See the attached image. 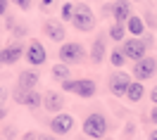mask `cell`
Wrapping results in <instances>:
<instances>
[{"label": "cell", "instance_id": "obj_1", "mask_svg": "<svg viewBox=\"0 0 157 140\" xmlns=\"http://www.w3.org/2000/svg\"><path fill=\"white\" fill-rule=\"evenodd\" d=\"M81 128H83V135H86V138L102 140L105 135H107V131H109V121H107L105 114H100V112H90L88 116L83 119Z\"/></svg>", "mask_w": 157, "mask_h": 140}, {"label": "cell", "instance_id": "obj_2", "mask_svg": "<svg viewBox=\"0 0 157 140\" xmlns=\"http://www.w3.org/2000/svg\"><path fill=\"white\" fill-rule=\"evenodd\" d=\"M62 90L64 93H74L78 98L88 100V98H95L98 83L93 79H67V81H62Z\"/></svg>", "mask_w": 157, "mask_h": 140}, {"label": "cell", "instance_id": "obj_3", "mask_svg": "<svg viewBox=\"0 0 157 140\" xmlns=\"http://www.w3.org/2000/svg\"><path fill=\"white\" fill-rule=\"evenodd\" d=\"M95 24H98V19H95V14L90 12L88 5H86V2H76V5H74L71 26H74L76 31H81V33H88V31L95 29Z\"/></svg>", "mask_w": 157, "mask_h": 140}, {"label": "cell", "instance_id": "obj_4", "mask_svg": "<svg viewBox=\"0 0 157 140\" xmlns=\"http://www.w3.org/2000/svg\"><path fill=\"white\" fill-rule=\"evenodd\" d=\"M119 48L124 50L126 60H131V62H138V60H143V57H147V50H150V45H147V40L143 38V36H131V38H124Z\"/></svg>", "mask_w": 157, "mask_h": 140}, {"label": "cell", "instance_id": "obj_5", "mask_svg": "<svg viewBox=\"0 0 157 140\" xmlns=\"http://www.w3.org/2000/svg\"><path fill=\"white\" fill-rule=\"evenodd\" d=\"M59 62H67V64H81L86 60V50L81 43H62L57 50Z\"/></svg>", "mask_w": 157, "mask_h": 140}, {"label": "cell", "instance_id": "obj_6", "mask_svg": "<svg viewBox=\"0 0 157 140\" xmlns=\"http://www.w3.org/2000/svg\"><path fill=\"white\" fill-rule=\"evenodd\" d=\"M12 98H14L17 105H24V107H29V109H36V107L43 105V98H40V93L36 88L26 90V88H19V86H17L14 93H12Z\"/></svg>", "mask_w": 157, "mask_h": 140}, {"label": "cell", "instance_id": "obj_7", "mask_svg": "<svg viewBox=\"0 0 157 140\" xmlns=\"http://www.w3.org/2000/svg\"><path fill=\"white\" fill-rule=\"evenodd\" d=\"M128 86H131V76L128 74H124V71H114V74H109V79H107V88L109 93L114 95V98H126V90Z\"/></svg>", "mask_w": 157, "mask_h": 140}, {"label": "cell", "instance_id": "obj_8", "mask_svg": "<svg viewBox=\"0 0 157 140\" xmlns=\"http://www.w3.org/2000/svg\"><path fill=\"white\" fill-rule=\"evenodd\" d=\"M76 126V121H74V116L71 114H64V112H57L52 119H50V131L55 133V135H67V133H71V128Z\"/></svg>", "mask_w": 157, "mask_h": 140}, {"label": "cell", "instance_id": "obj_9", "mask_svg": "<svg viewBox=\"0 0 157 140\" xmlns=\"http://www.w3.org/2000/svg\"><path fill=\"white\" fill-rule=\"evenodd\" d=\"M155 71H157V60H155V57H143V60L133 62V79H136V81L152 79Z\"/></svg>", "mask_w": 157, "mask_h": 140}, {"label": "cell", "instance_id": "obj_10", "mask_svg": "<svg viewBox=\"0 0 157 140\" xmlns=\"http://www.w3.org/2000/svg\"><path fill=\"white\" fill-rule=\"evenodd\" d=\"M24 57H26V62H29L31 67H40V64H45V60H48V52H45L40 40H31L29 45H26V55Z\"/></svg>", "mask_w": 157, "mask_h": 140}, {"label": "cell", "instance_id": "obj_11", "mask_svg": "<svg viewBox=\"0 0 157 140\" xmlns=\"http://www.w3.org/2000/svg\"><path fill=\"white\" fill-rule=\"evenodd\" d=\"M2 52H5V64H17L21 60V55H26V45L19 38H14L12 43H7L2 48Z\"/></svg>", "mask_w": 157, "mask_h": 140}, {"label": "cell", "instance_id": "obj_12", "mask_svg": "<svg viewBox=\"0 0 157 140\" xmlns=\"http://www.w3.org/2000/svg\"><path fill=\"white\" fill-rule=\"evenodd\" d=\"M62 107H64V95H62V93H57V90H48V93L43 95V109L57 114V112H62Z\"/></svg>", "mask_w": 157, "mask_h": 140}, {"label": "cell", "instance_id": "obj_13", "mask_svg": "<svg viewBox=\"0 0 157 140\" xmlns=\"http://www.w3.org/2000/svg\"><path fill=\"white\" fill-rule=\"evenodd\" d=\"M43 31H45V36H48L50 40H55V43H64V26H62V21L57 19H48L45 24H43Z\"/></svg>", "mask_w": 157, "mask_h": 140}, {"label": "cell", "instance_id": "obj_14", "mask_svg": "<svg viewBox=\"0 0 157 140\" xmlns=\"http://www.w3.org/2000/svg\"><path fill=\"white\" fill-rule=\"evenodd\" d=\"M131 14H133V10H131V2L128 0H114L112 2V19L114 21H124L126 24Z\"/></svg>", "mask_w": 157, "mask_h": 140}, {"label": "cell", "instance_id": "obj_15", "mask_svg": "<svg viewBox=\"0 0 157 140\" xmlns=\"http://www.w3.org/2000/svg\"><path fill=\"white\" fill-rule=\"evenodd\" d=\"M105 52H107V48H105V36L100 33L98 38L93 40V45H90V62H93V64H100V62L105 60Z\"/></svg>", "mask_w": 157, "mask_h": 140}, {"label": "cell", "instance_id": "obj_16", "mask_svg": "<svg viewBox=\"0 0 157 140\" xmlns=\"http://www.w3.org/2000/svg\"><path fill=\"white\" fill-rule=\"evenodd\" d=\"M38 81H40V76L36 74V71L26 69V71H21V74H19V79H17V86H19V88L31 90V88H36V86H38Z\"/></svg>", "mask_w": 157, "mask_h": 140}, {"label": "cell", "instance_id": "obj_17", "mask_svg": "<svg viewBox=\"0 0 157 140\" xmlns=\"http://www.w3.org/2000/svg\"><path fill=\"white\" fill-rule=\"evenodd\" d=\"M126 29L131 36H145V19L138 17V14H131L126 21Z\"/></svg>", "mask_w": 157, "mask_h": 140}, {"label": "cell", "instance_id": "obj_18", "mask_svg": "<svg viewBox=\"0 0 157 140\" xmlns=\"http://www.w3.org/2000/svg\"><path fill=\"white\" fill-rule=\"evenodd\" d=\"M143 95H145V88H143V81H131V86H128V90H126V98H128V102H140L143 100Z\"/></svg>", "mask_w": 157, "mask_h": 140}, {"label": "cell", "instance_id": "obj_19", "mask_svg": "<svg viewBox=\"0 0 157 140\" xmlns=\"http://www.w3.org/2000/svg\"><path fill=\"white\" fill-rule=\"evenodd\" d=\"M126 33H128V29H126L124 21H114V24L109 26V31H107V36L114 40V43H121V40L126 38Z\"/></svg>", "mask_w": 157, "mask_h": 140}, {"label": "cell", "instance_id": "obj_20", "mask_svg": "<svg viewBox=\"0 0 157 140\" xmlns=\"http://www.w3.org/2000/svg\"><path fill=\"white\" fill-rule=\"evenodd\" d=\"M50 74H52V79H55V81H59V83H62V81H67V79H69L71 69H69L67 62H57V64L52 67V71H50Z\"/></svg>", "mask_w": 157, "mask_h": 140}, {"label": "cell", "instance_id": "obj_21", "mask_svg": "<svg viewBox=\"0 0 157 140\" xmlns=\"http://www.w3.org/2000/svg\"><path fill=\"white\" fill-rule=\"evenodd\" d=\"M109 62H112V67H114V69L124 67V62H126V55H124V50H121V48L112 50V52H109Z\"/></svg>", "mask_w": 157, "mask_h": 140}, {"label": "cell", "instance_id": "obj_22", "mask_svg": "<svg viewBox=\"0 0 157 140\" xmlns=\"http://www.w3.org/2000/svg\"><path fill=\"white\" fill-rule=\"evenodd\" d=\"M59 17H62L64 21L74 19V2H64V5H62V12H59Z\"/></svg>", "mask_w": 157, "mask_h": 140}, {"label": "cell", "instance_id": "obj_23", "mask_svg": "<svg viewBox=\"0 0 157 140\" xmlns=\"http://www.w3.org/2000/svg\"><path fill=\"white\" fill-rule=\"evenodd\" d=\"M12 36H14V38H24V36H26V26H24V24H14V26H12Z\"/></svg>", "mask_w": 157, "mask_h": 140}, {"label": "cell", "instance_id": "obj_24", "mask_svg": "<svg viewBox=\"0 0 157 140\" xmlns=\"http://www.w3.org/2000/svg\"><path fill=\"white\" fill-rule=\"evenodd\" d=\"M12 2H14L19 10H29V7H31V0H12Z\"/></svg>", "mask_w": 157, "mask_h": 140}, {"label": "cell", "instance_id": "obj_25", "mask_svg": "<svg viewBox=\"0 0 157 140\" xmlns=\"http://www.w3.org/2000/svg\"><path fill=\"white\" fill-rule=\"evenodd\" d=\"M38 140H59V135H55V133H52V135H48V133H40Z\"/></svg>", "mask_w": 157, "mask_h": 140}, {"label": "cell", "instance_id": "obj_26", "mask_svg": "<svg viewBox=\"0 0 157 140\" xmlns=\"http://www.w3.org/2000/svg\"><path fill=\"white\" fill-rule=\"evenodd\" d=\"M7 2H10V0H0V17L7 14Z\"/></svg>", "mask_w": 157, "mask_h": 140}, {"label": "cell", "instance_id": "obj_27", "mask_svg": "<svg viewBox=\"0 0 157 140\" xmlns=\"http://www.w3.org/2000/svg\"><path fill=\"white\" fill-rule=\"evenodd\" d=\"M143 19H145V24H150V26H152V29H155V17H152V14H145V17H143Z\"/></svg>", "mask_w": 157, "mask_h": 140}, {"label": "cell", "instance_id": "obj_28", "mask_svg": "<svg viewBox=\"0 0 157 140\" xmlns=\"http://www.w3.org/2000/svg\"><path fill=\"white\" fill-rule=\"evenodd\" d=\"M150 119H152V123L157 126V105L152 107V112H150Z\"/></svg>", "mask_w": 157, "mask_h": 140}, {"label": "cell", "instance_id": "obj_29", "mask_svg": "<svg viewBox=\"0 0 157 140\" xmlns=\"http://www.w3.org/2000/svg\"><path fill=\"white\" fill-rule=\"evenodd\" d=\"M5 98H7V93L0 88V107H5Z\"/></svg>", "mask_w": 157, "mask_h": 140}, {"label": "cell", "instance_id": "obj_30", "mask_svg": "<svg viewBox=\"0 0 157 140\" xmlns=\"http://www.w3.org/2000/svg\"><path fill=\"white\" fill-rule=\"evenodd\" d=\"M150 98H152V105H157V86L150 90Z\"/></svg>", "mask_w": 157, "mask_h": 140}, {"label": "cell", "instance_id": "obj_31", "mask_svg": "<svg viewBox=\"0 0 157 140\" xmlns=\"http://www.w3.org/2000/svg\"><path fill=\"white\" fill-rule=\"evenodd\" d=\"M24 140H38V135H36V133H26V135H24Z\"/></svg>", "mask_w": 157, "mask_h": 140}, {"label": "cell", "instance_id": "obj_32", "mask_svg": "<svg viewBox=\"0 0 157 140\" xmlns=\"http://www.w3.org/2000/svg\"><path fill=\"white\" fill-rule=\"evenodd\" d=\"M52 2H55V0H40V5H43V7H50Z\"/></svg>", "mask_w": 157, "mask_h": 140}, {"label": "cell", "instance_id": "obj_33", "mask_svg": "<svg viewBox=\"0 0 157 140\" xmlns=\"http://www.w3.org/2000/svg\"><path fill=\"white\" fill-rule=\"evenodd\" d=\"M147 138H150V140H157V128H155V131H150V135H147Z\"/></svg>", "mask_w": 157, "mask_h": 140}, {"label": "cell", "instance_id": "obj_34", "mask_svg": "<svg viewBox=\"0 0 157 140\" xmlns=\"http://www.w3.org/2000/svg\"><path fill=\"white\" fill-rule=\"evenodd\" d=\"M5 64V52H2V48H0V67Z\"/></svg>", "mask_w": 157, "mask_h": 140}, {"label": "cell", "instance_id": "obj_35", "mask_svg": "<svg viewBox=\"0 0 157 140\" xmlns=\"http://www.w3.org/2000/svg\"><path fill=\"white\" fill-rule=\"evenodd\" d=\"M0 119H5V109L2 107H0Z\"/></svg>", "mask_w": 157, "mask_h": 140}, {"label": "cell", "instance_id": "obj_36", "mask_svg": "<svg viewBox=\"0 0 157 140\" xmlns=\"http://www.w3.org/2000/svg\"><path fill=\"white\" fill-rule=\"evenodd\" d=\"M102 140H112V138H102Z\"/></svg>", "mask_w": 157, "mask_h": 140}, {"label": "cell", "instance_id": "obj_37", "mask_svg": "<svg viewBox=\"0 0 157 140\" xmlns=\"http://www.w3.org/2000/svg\"><path fill=\"white\" fill-rule=\"evenodd\" d=\"M81 140H90V138H81Z\"/></svg>", "mask_w": 157, "mask_h": 140}, {"label": "cell", "instance_id": "obj_38", "mask_svg": "<svg viewBox=\"0 0 157 140\" xmlns=\"http://www.w3.org/2000/svg\"><path fill=\"white\" fill-rule=\"evenodd\" d=\"M0 31H2V29H0Z\"/></svg>", "mask_w": 157, "mask_h": 140}]
</instances>
